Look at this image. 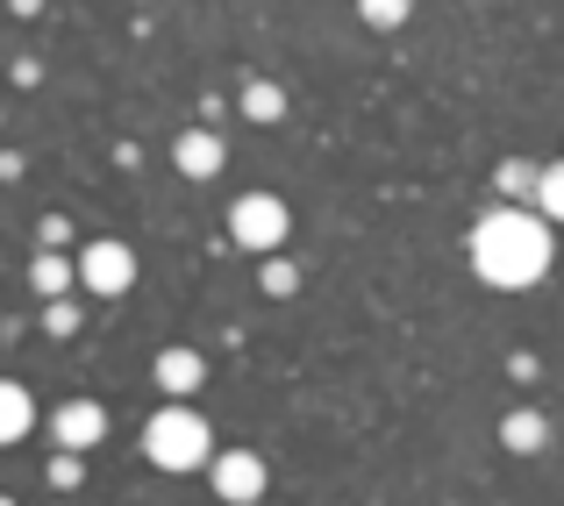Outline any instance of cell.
I'll return each instance as SVG.
<instances>
[{"instance_id": "1", "label": "cell", "mask_w": 564, "mask_h": 506, "mask_svg": "<svg viewBox=\"0 0 564 506\" xmlns=\"http://www.w3.org/2000/svg\"><path fill=\"white\" fill-rule=\"evenodd\" d=\"M551 221L529 215V207H500V215H486L479 229H471V272L486 278V286H536L543 272H551Z\"/></svg>"}, {"instance_id": "2", "label": "cell", "mask_w": 564, "mask_h": 506, "mask_svg": "<svg viewBox=\"0 0 564 506\" xmlns=\"http://www.w3.org/2000/svg\"><path fill=\"white\" fill-rule=\"evenodd\" d=\"M143 450H151V464H165V471H200L207 457H215V442H207V421L193 407H165V414H151V428H143Z\"/></svg>"}, {"instance_id": "3", "label": "cell", "mask_w": 564, "mask_h": 506, "mask_svg": "<svg viewBox=\"0 0 564 506\" xmlns=\"http://www.w3.org/2000/svg\"><path fill=\"white\" fill-rule=\"evenodd\" d=\"M229 243H236V250H258V257H272V250L286 243V207H279L272 193H243V200L229 207Z\"/></svg>"}, {"instance_id": "4", "label": "cell", "mask_w": 564, "mask_h": 506, "mask_svg": "<svg viewBox=\"0 0 564 506\" xmlns=\"http://www.w3.org/2000/svg\"><path fill=\"white\" fill-rule=\"evenodd\" d=\"M72 278H79L86 293H100V300H115V293L137 286V250L115 243V235H100V243L79 250V264H72Z\"/></svg>"}, {"instance_id": "5", "label": "cell", "mask_w": 564, "mask_h": 506, "mask_svg": "<svg viewBox=\"0 0 564 506\" xmlns=\"http://www.w3.org/2000/svg\"><path fill=\"white\" fill-rule=\"evenodd\" d=\"M215 493L229 499V506H258V493H264V457L258 450H221L215 457Z\"/></svg>"}, {"instance_id": "6", "label": "cell", "mask_w": 564, "mask_h": 506, "mask_svg": "<svg viewBox=\"0 0 564 506\" xmlns=\"http://www.w3.org/2000/svg\"><path fill=\"white\" fill-rule=\"evenodd\" d=\"M51 428H57V442H65V450L79 457V450H94V442L108 436V414H100V399H65Z\"/></svg>"}, {"instance_id": "7", "label": "cell", "mask_w": 564, "mask_h": 506, "mask_svg": "<svg viewBox=\"0 0 564 506\" xmlns=\"http://www.w3.org/2000/svg\"><path fill=\"white\" fill-rule=\"evenodd\" d=\"M221 157H229V151H221L215 129H186V136L172 143V165H180L186 178H215V172H221Z\"/></svg>"}, {"instance_id": "8", "label": "cell", "mask_w": 564, "mask_h": 506, "mask_svg": "<svg viewBox=\"0 0 564 506\" xmlns=\"http://www.w3.org/2000/svg\"><path fill=\"white\" fill-rule=\"evenodd\" d=\"M29 428H36V399H29L14 378H0V450H8V442H22Z\"/></svg>"}, {"instance_id": "9", "label": "cell", "mask_w": 564, "mask_h": 506, "mask_svg": "<svg viewBox=\"0 0 564 506\" xmlns=\"http://www.w3.org/2000/svg\"><path fill=\"white\" fill-rule=\"evenodd\" d=\"M200 378H207V364L193 350H165L158 356V385H165L172 399H186V393H200Z\"/></svg>"}, {"instance_id": "10", "label": "cell", "mask_w": 564, "mask_h": 506, "mask_svg": "<svg viewBox=\"0 0 564 506\" xmlns=\"http://www.w3.org/2000/svg\"><path fill=\"white\" fill-rule=\"evenodd\" d=\"M500 442H508L514 457H529V450H543V442H551V421H543L536 407H514L508 421H500Z\"/></svg>"}, {"instance_id": "11", "label": "cell", "mask_w": 564, "mask_h": 506, "mask_svg": "<svg viewBox=\"0 0 564 506\" xmlns=\"http://www.w3.org/2000/svg\"><path fill=\"white\" fill-rule=\"evenodd\" d=\"M29 286H36L43 300H65V286H72V257H57V250H43V257L29 264Z\"/></svg>"}, {"instance_id": "12", "label": "cell", "mask_w": 564, "mask_h": 506, "mask_svg": "<svg viewBox=\"0 0 564 506\" xmlns=\"http://www.w3.org/2000/svg\"><path fill=\"white\" fill-rule=\"evenodd\" d=\"M243 114L250 122H279V114H286V86L279 79H250L243 86Z\"/></svg>"}, {"instance_id": "13", "label": "cell", "mask_w": 564, "mask_h": 506, "mask_svg": "<svg viewBox=\"0 0 564 506\" xmlns=\"http://www.w3.org/2000/svg\"><path fill=\"white\" fill-rule=\"evenodd\" d=\"M536 215L543 221H564V165L536 172Z\"/></svg>"}, {"instance_id": "14", "label": "cell", "mask_w": 564, "mask_h": 506, "mask_svg": "<svg viewBox=\"0 0 564 506\" xmlns=\"http://www.w3.org/2000/svg\"><path fill=\"white\" fill-rule=\"evenodd\" d=\"M500 193H508V200H536V165H529V157H508V165H500Z\"/></svg>"}, {"instance_id": "15", "label": "cell", "mask_w": 564, "mask_h": 506, "mask_svg": "<svg viewBox=\"0 0 564 506\" xmlns=\"http://www.w3.org/2000/svg\"><path fill=\"white\" fill-rule=\"evenodd\" d=\"M408 8H414V0H358V22H372V29H400V22H408Z\"/></svg>"}, {"instance_id": "16", "label": "cell", "mask_w": 564, "mask_h": 506, "mask_svg": "<svg viewBox=\"0 0 564 506\" xmlns=\"http://www.w3.org/2000/svg\"><path fill=\"white\" fill-rule=\"evenodd\" d=\"M264 293H272V300H286V293H301V264L272 257V264H264Z\"/></svg>"}, {"instance_id": "17", "label": "cell", "mask_w": 564, "mask_h": 506, "mask_svg": "<svg viewBox=\"0 0 564 506\" xmlns=\"http://www.w3.org/2000/svg\"><path fill=\"white\" fill-rule=\"evenodd\" d=\"M43 329H51V336H72V329H79V307H72V300H51V307H43Z\"/></svg>"}, {"instance_id": "18", "label": "cell", "mask_w": 564, "mask_h": 506, "mask_svg": "<svg viewBox=\"0 0 564 506\" xmlns=\"http://www.w3.org/2000/svg\"><path fill=\"white\" fill-rule=\"evenodd\" d=\"M51 485H57V493H72V485H79V457H57V464H51Z\"/></svg>"}, {"instance_id": "19", "label": "cell", "mask_w": 564, "mask_h": 506, "mask_svg": "<svg viewBox=\"0 0 564 506\" xmlns=\"http://www.w3.org/2000/svg\"><path fill=\"white\" fill-rule=\"evenodd\" d=\"M0 506H14V499H8V493H0Z\"/></svg>"}]
</instances>
